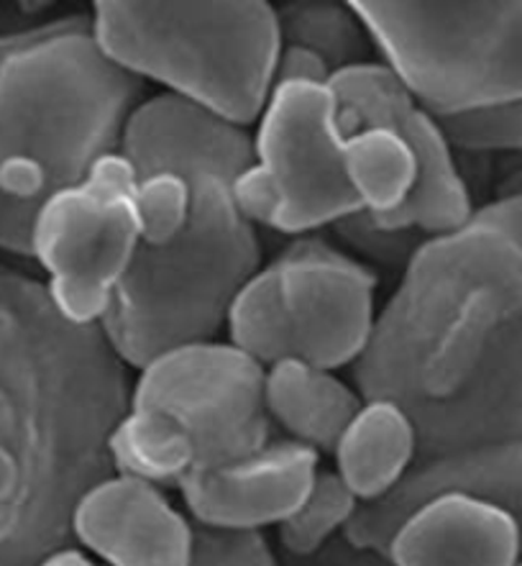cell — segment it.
<instances>
[{
  "label": "cell",
  "instance_id": "7c38bea8",
  "mask_svg": "<svg viewBox=\"0 0 522 566\" xmlns=\"http://www.w3.org/2000/svg\"><path fill=\"white\" fill-rule=\"evenodd\" d=\"M70 536L100 566H190L195 523L167 490L108 474L77 500Z\"/></svg>",
  "mask_w": 522,
  "mask_h": 566
},
{
  "label": "cell",
  "instance_id": "9a60e30c",
  "mask_svg": "<svg viewBox=\"0 0 522 566\" xmlns=\"http://www.w3.org/2000/svg\"><path fill=\"white\" fill-rule=\"evenodd\" d=\"M264 402L271 426L279 428L285 439L302 443L316 454H333L364 398L335 371L287 357L264 371Z\"/></svg>",
  "mask_w": 522,
  "mask_h": 566
},
{
  "label": "cell",
  "instance_id": "7a4b0ae2",
  "mask_svg": "<svg viewBox=\"0 0 522 566\" xmlns=\"http://www.w3.org/2000/svg\"><path fill=\"white\" fill-rule=\"evenodd\" d=\"M128 392L100 326L62 318L44 282L0 264V566L72 544L77 500L114 474L106 443Z\"/></svg>",
  "mask_w": 522,
  "mask_h": 566
},
{
  "label": "cell",
  "instance_id": "4316f807",
  "mask_svg": "<svg viewBox=\"0 0 522 566\" xmlns=\"http://www.w3.org/2000/svg\"><path fill=\"white\" fill-rule=\"evenodd\" d=\"M520 566H522V564H520Z\"/></svg>",
  "mask_w": 522,
  "mask_h": 566
},
{
  "label": "cell",
  "instance_id": "277c9868",
  "mask_svg": "<svg viewBox=\"0 0 522 566\" xmlns=\"http://www.w3.org/2000/svg\"><path fill=\"white\" fill-rule=\"evenodd\" d=\"M143 83L95 39L90 13L0 34V249L29 259L36 210L116 155Z\"/></svg>",
  "mask_w": 522,
  "mask_h": 566
},
{
  "label": "cell",
  "instance_id": "5b68a950",
  "mask_svg": "<svg viewBox=\"0 0 522 566\" xmlns=\"http://www.w3.org/2000/svg\"><path fill=\"white\" fill-rule=\"evenodd\" d=\"M90 21L103 52L128 75L233 126L259 120L283 50L277 8L264 0H100Z\"/></svg>",
  "mask_w": 522,
  "mask_h": 566
},
{
  "label": "cell",
  "instance_id": "ffe728a7",
  "mask_svg": "<svg viewBox=\"0 0 522 566\" xmlns=\"http://www.w3.org/2000/svg\"><path fill=\"white\" fill-rule=\"evenodd\" d=\"M361 503L333 469H320L302 505L277 528L285 559H308L347 533Z\"/></svg>",
  "mask_w": 522,
  "mask_h": 566
},
{
  "label": "cell",
  "instance_id": "8fae6325",
  "mask_svg": "<svg viewBox=\"0 0 522 566\" xmlns=\"http://www.w3.org/2000/svg\"><path fill=\"white\" fill-rule=\"evenodd\" d=\"M320 469L316 451L275 436L236 462L190 472L180 497L190 521L203 528L264 533L302 505Z\"/></svg>",
  "mask_w": 522,
  "mask_h": 566
},
{
  "label": "cell",
  "instance_id": "6da1fadb",
  "mask_svg": "<svg viewBox=\"0 0 522 566\" xmlns=\"http://www.w3.org/2000/svg\"><path fill=\"white\" fill-rule=\"evenodd\" d=\"M351 375L409 412L420 459L522 439V198L415 249Z\"/></svg>",
  "mask_w": 522,
  "mask_h": 566
},
{
  "label": "cell",
  "instance_id": "603a6c76",
  "mask_svg": "<svg viewBox=\"0 0 522 566\" xmlns=\"http://www.w3.org/2000/svg\"><path fill=\"white\" fill-rule=\"evenodd\" d=\"M190 566H283L264 533L215 531L195 525Z\"/></svg>",
  "mask_w": 522,
  "mask_h": 566
},
{
  "label": "cell",
  "instance_id": "cb8c5ba5",
  "mask_svg": "<svg viewBox=\"0 0 522 566\" xmlns=\"http://www.w3.org/2000/svg\"><path fill=\"white\" fill-rule=\"evenodd\" d=\"M333 72L316 52L283 44L275 67V83H331Z\"/></svg>",
  "mask_w": 522,
  "mask_h": 566
},
{
  "label": "cell",
  "instance_id": "d6986e66",
  "mask_svg": "<svg viewBox=\"0 0 522 566\" xmlns=\"http://www.w3.org/2000/svg\"><path fill=\"white\" fill-rule=\"evenodd\" d=\"M223 331L226 342L262 367L292 357V331L271 262L262 264V270L254 272L233 295Z\"/></svg>",
  "mask_w": 522,
  "mask_h": 566
},
{
  "label": "cell",
  "instance_id": "5bb4252c",
  "mask_svg": "<svg viewBox=\"0 0 522 566\" xmlns=\"http://www.w3.org/2000/svg\"><path fill=\"white\" fill-rule=\"evenodd\" d=\"M392 566H520L518 523L464 492H440L415 505L390 536Z\"/></svg>",
  "mask_w": 522,
  "mask_h": 566
},
{
  "label": "cell",
  "instance_id": "52a82bcc",
  "mask_svg": "<svg viewBox=\"0 0 522 566\" xmlns=\"http://www.w3.org/2000/svg\"><path fill=\"white\" fill-rule=\"evenodd\" d=\"M343 142L331 83H275L252 134V161L233 182L241 213L292 239L361 213Z\"/></svg>",
  "mask_w": 522,
  "mask_h": 566
},
{
  "label": "cell",
  "instance_id": "ba28073f",
  "mask_svg": "<svg viewBox=\"0 0 522 566\" xmlns=\"http://www.w3.org/2000/svg\"><path fill=\"white\" fill-rule=\"evenodd\" d=\"M134 188V167L116 151L36 210L29 256L46 274L54 308L75 326H100L139 252Z\"/></svg>",
  "mask_w": 522,
  "mask_h": 566
},
{
  "label": "cell",
  "instance_id": "7402d4cb",
  "mask_svg": "<svg viewBox=\"0 0 522 566\" xmlns=\"http://www.w3.org/2000/svg\"><path fill=\"white\" fill-rule=\"evenodd\" d=\"M456 151L477 157L522 155V103L440 120Z\"/></svg>",
  "mask_w": 522,
  "mask_h": 566
},
{
  "label": "cell",
  "instance_id": "9c48e42d",
  "mask_svg": "<svg viewBox=\"0 0 522 566\" xmlns=\"http://www.w3.org/2000/svg\"><path fill=\"white\" fill-rule=\"evenodd\" d=\"M264 371L226 338L180 344L136 369L128 406L174 418L195 443L198 469L221 467L275 439Z\"/></svg>",
  "mask_w": 522,
  "mask_h": 566
},
{
  "label": "cell",
  "instance_id": "30bf717a",
  "mask_svg": "<svg viewBox=\"0 0 522 566\" xmlns=\"http://www.w3.org/2000/svg\"><path fill=\"white\" fill-rule=\"evenodd\" d=\"M292 331V357L339 371L372 344L380 280L361 259L310 233L271 259Z\"/></svg>",
  "mask_w": 522,
  "mask_h": 566
},
{
  "label": "cell",
  "instance_id": "4fadbf2b",
  "mask_svg": "<svg viewBox=\"0 0 522 566\" xmlns=\"http://www.w3.org/2000/svg\"><path fill=\"white\" fill-rule=\"evenodd\" d=\"M440 492H464L500 507L518 523L522 536V439L492 441L451 454L417 459L413 472L376 505H361L347 528L353 546L387 554L390 536L397 523Z\"/></svg>",
  "mask_w": 522,
  "mask_h": 566
},
{
  "label": "cell",
  "instance_id": "44dd1931",
  "mask_svg": "<svg viewBox=\"0 0 522 566\" xmlns=\"http://www.w3.org/2000/svg\"><path fill=\"white\" fill-rule=\"evenodd\" d=\"M134 206L141 247L159 249L172 244L190 221V180L177 169H151L136 175Z\"/></svg>",
  "mask_w": 522,
  "mask_h": 566
},
{
  "label": "cell",
  "instance_id": "d4e9b609",
  "mask_svg": "<svg viewBox=\"0 0 522 566\" xmlns=\"http://www.w3.org/2000/svg\"><path fill=\"white\" fill-rule=\"evenodd\" d=\"M522 198V155L504 157L494 177V200Z\"/></svg>",
  "mask_w": 522,
  "mask_h": 566
},
{
  "label": "cell",
  "instance_id": "e0dca14e",
  "mask_svg": "<svg viewBox=\"0 0 522 566\" xmlns=\"http://www.w3.org/2000/svg\"><path fill=\"white\" fill-rule=\"evenodd\" d=\"M114 474L131 476L170 490L198 469L195 443L174 418L159 410L128 406L108 433Z\"/></svg>",
  "mask_w": 522,
  "mask_h": 566
},
{
  "label": "cell",
  "instance_id": "3957f363",
  "mask_svg": "<svg viewBox=\"0 0 522 566\" xmlns=\"http://www.w3.org/2000/svg\"><path fill=\"white\" fill-rule=\"evenodd\" d=\"M118 155L136 175L177 169L192 188L184 231L167 247H139L100 323L118 359L141 369L172 346L219 338L233 295L262 270L259 229L233 198L252 134L159 93L134 108Z\"/></svg>",
  "mask_w": 522,
  "mask_h": 566
},
{
  "label": "cell",
  "instance_id": "ac0fdd59",
  "mask_svg": "<svg viewBox=\"0 0 522 566\" xmlns=\"http://www.w3.org/2000/svg\"><path fill=\"white\" fill-rule=\"evenodd\" d=\"M283 44L316 52L331 72L380 60L372 36L351 3L333 0H295L277 8Z\"/></svg>",
  "mask_w": 522,
  "mask_h": 566
},
{
  "label": "cell",
  "instance_id": "484cf974",
  "mask_svg": "<svg viewBox=\"0 0 522 566\" xmlns=\"http://www.w3.org/2000/svg\"><path fill=\"white\" fill-rule=\"evenodd\" d=\"M36 566H100L95 559H90L83 548H77L75 544L64 546V548H57V552L44 556L42 562H39Z\"/></svg>",
  "mask_w": 522,
  "mask_h": 566
},
{
  "label": "cell",
  "instance_id": "2e32d148",
  "mask_svg": "<svg viewBox=\"0 0 522 566\" xmlns=\"http://www.w3.org/2000/svg\"><path fill=\"white\" fill-rule=\"evenodd\" d=\"M333 472L361 505L387 500L420 459V433L395 400H366L333 449Z\"/></svg>",
  "mask_w": 522,
  "mask_h": 566
},
{
  "label": "cell",
  "instance_id": "8992f818",
  "mask_svg": "<svg viewBox=\"0 0 522 566\" xmlns=\"http://www.w3.org/2000/svg\"><path fill=\"white\" fill-rule=\"evenodd\" d=\"M380 62L438 120L522 103V0H353Z\"/></svg>",
  "mask_w": 522,
  "mask_h": 566
}]
</instances>
